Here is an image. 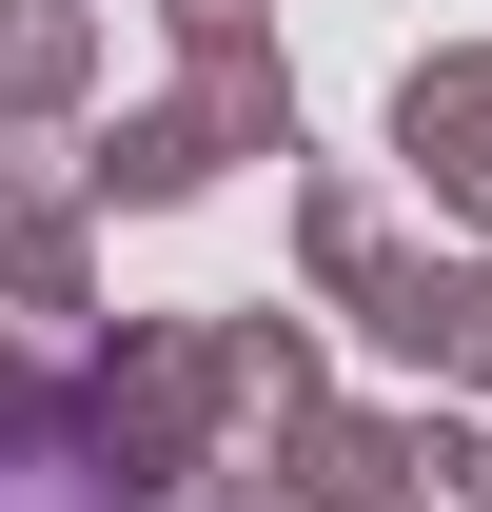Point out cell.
Segmentation results:
<instances>
[{
  "label": "cell",
  "mask_w": 492,
  "mask_h": 512,
  "mask_svg": "<svg viewBox=\"0 0 492 512\" xmlns=\"http://www.w3.org/2000/svg\"><path fill=\"white\" fill-rule=\"evenodd\" d=\"M0 512H119V473H79V453H0Z\"/></svg>",
  "instance_id": "6da1fadb"
}]
</instances>
